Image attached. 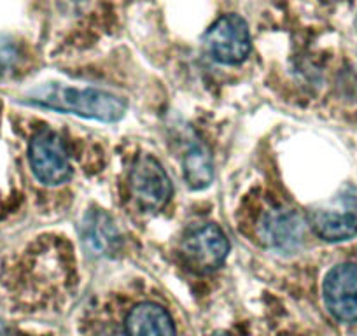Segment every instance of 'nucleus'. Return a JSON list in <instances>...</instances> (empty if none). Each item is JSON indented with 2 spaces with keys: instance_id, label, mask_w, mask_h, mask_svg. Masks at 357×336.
<instances>
[{
  "instance_id": "obj_1",
  "label": "nucleus",
  "mask_w": 357,
  "mask_h": 336,
  "mask_svg": "<svg viewBox=\"0 0 357 336\" xmlns=\"http://www.w3.org/2000/svg\"><path fill=\"white\" fill-rule=\"evenodd\" d=\"M29 104L65 114L82 116L104 123H116L125 116L126 102L121 97L97 88H74L50 82L37 88L26 98Z\"/></svg>"
},
{
  "instance_id": "obj_2",
  "label": "nucleus",
  "mask_w": 357,
  "mask_h": 336,
  "mask_svg": "<svg viewBox=\"0 0 357 336\" xmlns=\"http://www.w3.org/2000/svg\"><path fill=\"white\" fill-rule=\"evenodd\" d=\"M308 226L326 242H345L357 236V188L345 186L331 201L310 211Z\"/></svg>"
},
{
  "instance_id": "obj_3",
  "label": "nucleus",
  "mask_w": 357,
  "mask_h": 336,
  "mask_svg": "<svg viewBox=\"0 0 357 336\" xmlns=\"http://www.w3.org/2000/svg\"><path fill=\"white\" fill-rule=\"evenodd\" d=\"M229 242L215 224H198L184 235L181 243L183 261L195 273H212L228 258Z\"/></svg>"
},
{
  "instance_id": "obj_4",
  "label": "nucleus",
  "mask_w": 357,
  "mask_h": 336,
  "mask_svg": "<svg viewBox=\"0 0 357 336\" xmlns=\"http://www.w3.org/2000/svg\"><path fill=\"white\" fill-rule=\"evenodd\" d=\"M32 172L46 186H60L72 176L70 161L63 140L53 130H40L33 135L29 147Z\"/></svg>"
},
{
  "instance_id": "obj_5",
  "label": "nucleus",
  "mask_w": 357,
  "mask_h": 336,
  "mask_svg": "<svg viewBox=\"0 0 357 336\" xmlns=\"http://www.w3.org/2000/svg\"><path fill=\"white\" fill-rule=\"evenodd\" d=\"M204 44L215 61L226 65L242 63L250 53L249 25L238 15L222 16L207 30Z\"/></svg>"
},
{
  "instance_id": "obj_6",
  "label": "nucleus",
  "mask_w": 357,
  "mask_h": 336,
  "mask_svg": "<svg viewBox=\"0 0 357 336\" xmlns=\"http://www.w3.org/2000/svg\"><path fill=\"white\" fill-rule=\"evenodd\" d=\"M257 236L259 242L273 252H296L307 236V221L294 208H272L261 217L257 224Z\"/></svg>"
},
{
  "instance_id": "obj_7",
  "label": "nucleus",
  "mask_w": 357,
  "mask_h": 336,
  "mask_svg": "<svg viewBox=\"0 0 357 336\" xmlns=\"http://www.w3.org/2000/svg\"><path fill=\"white\" fill-rule=\"evenodd\" d=\"M130 191L137 205L147 212L161 211L172 197V183L160 161L140 154L130 172Z\"/></svg>"
},
{
  "instance_id": "obj_8",
  "label": "nucleus",
  "mask_w": 357,
  "mask_h": 336,
  "mask_svg": "<svg viewBox=\"0 0 357 336\" xmlns=\"http://www.w3.org/2000/svg\"><path fill=\"white\" fill-rule=\"evenodd\" d=\"M324 301L338 321H357V265H338L326 275Z\"/></svg>"
},
{
  "instance_id": "obj_9",
  "label": "nucleus",
  "mask_w": 357,
  "mask_h": 336,
  "mask_svg": "<svg viewBox=\"0 0 357 336\" xmlns=\"http://www.w3.org/2000/svg\"><path fill=\"white\" fill-rule=\"evenodd\" d=\"M84 250L93 258H109L121 247V233L112 217L104 211H89L79 226Z\"/></svg>"
},
{
  "instance_id": "obj_10",
  "label": "nucleus",
  "mask_w": 357,
  "mask_h": 336,
  "mask_svg": "<svg viewBox=\"0 0 357 336\" xmlns=\"http://www.w3.org/2000/svg\"><path fill=\"white\" fill-rule=\"evenodd\" d=\"M126 336H177L172 317L156 303H140L126 317Z\"/></svg>"
},
{
  "instance_id": "obj_11",
  "label": "nucleus",
  "mask_w": 357,
  "mask_h": 336,
  "mask_svg": "<svg viewBox=\"0 0 357 336\" xmlns=\"http://www.w3.org/2000/svg\"><path fill=\"white\" fill-rule=\"evenodd\" d=\"M186 183L191 190L200 191L211 186L214 179V161L208 147L200 140H191L183 158Z\"/></svg>"
},
{
  "instance_id": "obj_12",
  "label": "nucleus",
  "mask_w": 357,
  "mask_h": 336,
  "mask_svg": "<svg viewBox=\"0 0 357 336\" xmlns=\"http://www.w3.org/2000/svg\"><path fill=\"white\" fill-rule=\"evenodd\" d=\"M20 60V51L16 44L9 39H0V74L13 70Z\"/></svg>"
},
{
  "instance_id": "obj_13",
  "label": "nucleus",
  "mask_w": 357,
  "mask_h": 336,
  "mask_svg": "<svg viewBox=\"0 0 357 336\" xmlns=\"http://www.w3.org/2000/svg\"><path fill=\"white\" fill-rule=\"evenodd\" d=\"M0 336H9L8 328H6L4 322H2V321H0Z\"/></svg>"
},
{
  "instance_id": "obj_14",
  "label": "nucleus",
  "mask_w": 357,
  "mask_h": 336,
  "mask_svg": "<svg viewBox=\"0 0 357 336\" xmlns=\"http://www.w3.org/2000/svg\"><path fill=\"white\" fill-rule=\"evenodd\" d=\"M212 336H229V335H226V333H215V335H212Z\"/></svg>"
},
{
  "instance_id": "obj_15",
  "label": "nucleus",
  "mask_w": 357,
  "mask_h": 336,
  "mask_svg": "<svg viewBox=\"0 0 357 336\" xmlns=\"http://www.w3.org/2000/svg\"><path fill=\"white\" fill-rule=\"evenodd\" d=\"M324 2H340V0H324Z\"/></svg>"
},
{
  "instance_id": "obj_16",
  "label": "nucleus",
  "mask_w": 357,
  "mask_h": 336,
  "mask_svg": "<svg viewBox=\"0 0 357 336\" xmlns=\"http://www.w3.org/2000/svg\"><path fill=\"white\" fill-rule=\"evenodd\" d=\"M109 336H119V335H111V333H109Z\"/></svg>"
}]
</instances>
